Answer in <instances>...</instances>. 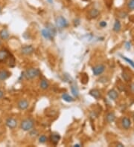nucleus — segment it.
I'll use <instances>...</instances> for the list:
<instances>
[{
  "label": "nucleus",
  "mask_w": 134,
  "mask_h": 147,
  "mask_svg": "<svg viewBox=\"0 0 134 147\" xmlns=\"http://www.w3.org/2000/svg\"><path fill=\"white\" fill-rule=\"evenodd\" d=\"M71 92L72 94V95L75 97H78L79 96V91L78 88L76 85H72L71 86Z\"/></svg>",
  "instance_id": "19"
},
{
  "label": "nucleus",
  "mask_w": 134,
  "mask_h": 147,
  "mask_svg": "<svg viewBox=\"0 0 134 147\" xmlns=\"http://www.w3.org/2000/svg\"><path fill=\"white\" fill-rule=\"evenodd\" d=\"M40 88L43 89V90H46V89H48L49 87V82L47 81L46 80L43 79V80L40 81Z\"/></svg>",
  "instance_id": "18"
},
{
  "label": "nucleus",
  "mask_w": 134,
  "mask_h": 147,
  "mask_svg": "<svg viewBox=\"0 0 134 147\" xmlns=\"http://www.w3.org/2000/svg\"><path fill=\"white\" fill-rule=\"evenodd\" d=\"M11 74L6 70H0V81H4L10 77Z\"/></svg>",
  "instance_id": "12"
},
{
  "label": "nucleus",
  "mask_w": 134,
  "mask_h": 147,
  "mask_svg": "<svg viewBox=\"0 0 134 147\" xmlns=\"http://www.w3.org/2000/svg\"><path fill=\"white\" fill-rule=\"evenodd\" d=\"M133 120H134V114H133Z\"/></svg>",
  "instance_id": "33"
},
{
  "label": "nucleus",
  "mask_w": 134,
  "mask_h": 147,
  "mask_svg": "<svg viewBox=\"0 0 134 147\" xmlns=\"http://www.w3.org/2000/svg\"><path fill=\"white\" fill-rule=\"evenodd\" d=\"M28 106H29V103L27 100L25 99L20 100L17 103V107L20 110H25L28 108Z\"/></svg>",
  "instance_id": "8"
},
{
  "label": "nucleus",
  "mask_w": 134,
  "mask_h": 147,
  "mask_svg": "<svg viewBox=\"0 0 134 147\" xmlns=\"http://www.w3.org/2000/svg\"><path fill=\"white\" fill-rule=\"evenodd\" d=\"M60 140V135L59 134H51L50 136V140L51 142L54 144L57 145L58 143V142Z\"/></svg>",
  "instance_id": "11"
},
{
  "label": "nucleus",
  "mask_w": 134,
  "mask_h": 147,
  "mask_svg": "<svg viewBox=\"0 0 134 147\" xmlns=\"http://www.w3.org/2000/svg\"><path fill=\"white\" fill-rule=\"evenodd\" d=\"M40 75V71L39 68H31L28 69L25 73V77L27 80H33Z\"/></svg>",
  "instance_id": "2"
},
{
  "label": "nucleus",
  "mask_w": 134,
  "mask_h": 147,
  "mask_svg": "<svg viewBox=\"0 0 134 147\" xmlns=\"http://www.w3.org/2000/svg\"><path fill=\"white\" fill-rule=\"evenodd\" d=\"M34 52V48L32 45H25L22 47L21 53L24 55H31Z\"/></svg>",
  "instance_id": "6"
},
{
  "label": "nucleus",
  "mask_w": 134,
  "mask_h": 147,
  "mask_svg": "<svg viewBox=\"0 0 134 147\" xmlns=\"http://www.w3.org/2000/svg\"><path fill=\"white\" fill-rule=\"evenodd\" d=\"M130 89H131V91L134 92V83H132L131 84V85H130Z\"/></svg>",
  "instance_id": "28"
},
{
  "label": "nucleus",
  "mask_w": 134,
  "mask_h": 147,
  "mask_svg": "<svg viewBox=\"0 0 134 147\" xmlns=\"http://www.w3.org/2000/svg\"><path fill=\"white\" fill-rule=\"evenodd\" d=\"M55 23H56L57 28L59 29L66 28L69 26V22H68L67 19L63 16H57L55 19Z\"/></svg>",
  "instance_id": "3"
},
{
  "label": "nucleus",
  "mask_w": 134,
  "mask_h": 147,
  "mask_svg": "<svg viewBox=\"0 0 134 147\" xmlns=\"http://www.w3.org/2000/svg\"><path fill=\"white\" fill-rule=\"evenodd\" d=\"M0 11H1V8H0Z\"/></svg>",
  "instance_id": "34"
},
{
  "label": "nucleus",
  "mask_w": 134,
  "mask_h": 147,
  "mask_svg": "<svg viewBox=\"0 0 134 147\" xmlns=\"http://www.w3.org/2000/svg\"><path fill=\"white\" fill-rule=\"evenodd\" d=\"M116 120V115L113 112H110L106 115V120L107 123H113Z\"/></svg>",
  "instance_id": "17"
},
{
  "label": "nucleus",
  "mask_w": 134,
  "mask_h": 147,
  "mask_svg": "<svg viewBox=\"0 0 134 147\" xmlns=\"http://www.w3.org/2000/svg\"><path fill=\"white\" fill-rule=\"evenodd\" d=\"M10 57V53L7 49H0V63L6 62Z\"/></svg>",
  "instance_id": "4"
},
{
  "label": "nucleus",
  "mask_w": 134,
  "mask_h": 147,
  "mask_svg": "<svg viewBox=\"0 0 134 147\" xmlns=\"http://www.w3.org/2000/svg\"><path fill=\"white\" fill-rule=\"evenodd\" d=\"M104 70H105V66L104 65H102V64H100V65L95 66L92 68V72H93L94 75L99 76L100 74H102V73L104 71Z\"/></svg>",
  "instance_id": "7"
},
{
  "label": "nucleus",
  "mask_w": 134,
  "mask_h": 147,
  "mask_svg": "<svg viewBox=\"0 0 134 147\" xmlns=\"http://www.w3.org/2000/svg\"><path fill=\"white\" fill-rule=\"evenodd\" d=\"M34 126V121L31 118H27L23 120L20 124V128L25 131H29L32 130Z\"/></svg>",
  "instance_id": "1"
},
{
  "label": "nucleus",
  "mask_w": 134,
  "mask_h": 147,
  "mask_svg": "<svg viewBox=\"0 0 134 147\" xmlns=\"http://www.w3.org/2000/svg\"><path fill=\"white\" fill-rule=\"evenodd\" d=\"M38 140H39V143H40L43 144V143H45L47 141V137H46V136H45V135L43 134V135H40V136L39 137Z\"/></svg>",
  "instance_id": "23"
},
{
  "label": "nucleus",
  "mask_w": 134,
  "mask_h": 147,
  "mask_svg": "<svg viewBox=\"0 0 134 147\" xmlns=\"http://www.w3.org/2000/svg\"><path fill=\"white\" fill-rule=\"evenodd\" d=\"M107 22H105V21H101L100 22V24H99V25H100L101 28H105L106 26H107Z\"/></svg>",
  "instance_id": "26"
},
{
  "label": "nucleus",
  "mask_w": 134,
  "mask_h": 147,
  "mask_svg": "<svg viewBox=\"0 0 134 147\" xmlns=\"http://www.w3.org/2000/svg\"><path fill=\"white\" fill-rule=\"evenodd\" d=\"M121 57L125 60V61H127L130 65H131L133 68H134V62L133 60H130L129 58H127V57H124V56H121Z\"/></svg>",
  "instance_id": "24"
},
{
  "label": "nucleus",
  "mask_w": 134,
  "mask_h": 147,
  "mask_svg": "<svg viewBox=\"0 0 134 147\" xmlns=\"http://www.w3.org/2000/svg\"><path fill=\"white\" fill-rule=\"evenodd\" d=\"M121 28V22H120V21H119V20L116 19V22H115V23H114V25H113V31H114L115 32L118 33L120 31Z\"/></svg>",
  "instance_id": "20"
},
{
  "label": "nucleus",
  "mask_w": 134,
  "mask_h": 147,
  "mask_svg": "<svg viewBox=\"0 0 134 147\" xmlns=\"http://www.w3.org/2000/svg\"><path fill=\"white\" fill-rule=\"evenodd\" d=\"M46 28L49 30V31L51 33V35H52L53 36L56 34V28L54 27L53 25H51V24H48Z\"/></svg>",
  "instance_id": "22"
},
{
  "label": "nucleus",
  "mask_w": 134,
  "mask_h": 147,
  "mask_svg": "<svg viewBox=\"0 0 134 147\" xmlns=\"http://www.w3.org/2000/svg\"><path fill=\"white\" fill-rule=\"evenodd\" d=\"M62 99L63 100H65V101H66V102H72V101H74V98L72 97H71L69 94H66V93H65V94H63V95H62Z\"/></svg>",
  "instance_id": "21"
},
{
  "label": "nucleus",
  "mask_w": 134,
  "mask_h": 147,
  "mask_svg": "<svg viewBox=\"0 0 134 147\" xmlns=\"http://www.w3.org/2000/svg\"><path fill=\"white\" fill-rule=\"evenodd\" d=\"M127 7L130 10H134V0H129L127 3Z\"/></svg>",
  "instance_id": "25"
},
{
  "label": "nucleus",
  "mask_w": 134,
  "mask_h": 147,
  "mask_svg": "<svg viewBox=\"0 0 134 147\" xmlns=\"http://www.w3.org/2000/svg\"><path fill=\"white\" fill-rule=\"evenodd\" d=\"M5 124L9 129H14L17 126V120L13 117H8L5 121Z\"/></svg>",
  "instance_id": "5"
},
{
  "label": "nucleus",
  "mask_w": 134,
  "mask_h": 147,
  "mask_svg": "<svg viewBox=\"0 0 134 147\" xmlns=\"http://www.w3.org/2000/svg\"><path fill=\"white\" fill-rule=\"evenodd\" d=\"M100 14V11L96 8H92L89 11V17L92 19L97 18Z\"/></svg>",
  "instance_id": "13"
},
{
  "label": "nucleus",
  "mask_w": 134,
  "mask_h": 147,
  "mask_svg": "<svg viewBox=\"0 0 134 147\" xmlns=\"http://www.w3.org/2000/svg\"><path fill=\"white\" fill-rule=\"evenodd\" d=\"M125 48L127 49V50H130V48H131V45H130V43L129 42H126V44H125Z\"/></svg>",
  "instance_id": "27"
},
{
  "label": "nucleus",
  "mask_w": 134,
  "mask_h": 147,
  "mask_svg": "<svg viewBox=\"0 0 134 147\" xmlns=\"http://www.w3.org/2000/svg\"><path fill=\"white\" fill-rule=\"evenodd\" d=\"M9 32L7 29H2L0 31V38L3 40H7L9 38Z\"/></svg>",
  "instance_id": "15"
},
{
  "label": "nucleus",
  "mask_w": 134,
  "mask_h": 147,
  "mask_svg": "<svg viewBox=\"0 0 134 147\" xmlns=\"http://www.w3.org/2000/svg\"><path fill=\"white\" fill-rule=\"evenodd\" d=\"M107 95H108V97H110V99L113 100H116L118 98V92L116 90H114V89H112V90L109 91L108 93H107Z\"/></svg>",
  "instance_id": "16"
},
{
  "label": "nucleus",
  "mask_w": 134,
  "mask_h": 147,
  "mask_svg": "<svg viewBox=\"0 0 134 147\" xmlns=\"http://www.w3.org/2000/svg\"><path fill=\"white\" fill-rule=\"evenodd\" d=\"M89 94H90L92 97H94L95 99H96V100L100 99V97H101L100 91L98 90V89H92V90H91V91H89Z\"/></svg>",
  "instance_id": "14"
},
{
  "label": "nucleus",
  "mask_w": 134,
  "mask_h": 147,
  "mask_svg": "<svg viewBox=\"0 0 134 147\" xmlns=\"http://www.w3.org/2000/svg\"><path fill=\"white\" fill-rule=\"evenodd\" d=\"M1 45H2V42L0 41V46H1Z\"/></svg>",
  "instance_id": "32"
},
{
  "label": "nucleus",
  "mask_w": 134,
  "mask_h": 147,
  "mask_svg": "<svg viewBox=\"0 0 134 147\" xmlns=\"http://www.w3.org/2000/svg\"><path fill=\"white\" fill-rule=\"evenodd\" d=\"M3 96H4V93H3L2 91L0 90V99H2V98L3 97Z\"/></svg>",
  "instance_id": "29"
},
{
  "label": "nucleus",
  "mask_w": 134,
  "mask_h": 147,
  "mask_svg": "<svg viewBox=\"0 0 134 147\" xmlns=\"http://www.w3.org/2000/svg\"><path fill=\"white\" fill-rule=\"evenodd\" d=\"M121 125L124 129L127 130L131 126V120L128 117H124L121 120Z\"/></svg>",
  "instance_id": "9"
},
{
  "label": "nucleus",
  "mask_w": 134,
  "mask_h": 147,
  "mask_svg": "<svg viewBox=\"0 0 134 147\" xmlns=\"http://www.w3.org/2000/svg\"><path fill=\"white\" fill-rule=\"evenodd\" d=\"M74 146L75 147H79V146H81V144H75V145H74Z\"/></svg>",
  "instance_id": "30"
},
{
  "label": "nucleus",
  "mask_w": 134,
  "mask_h": 147,
  "mask_svg": "<svg viewBox=\"0 0 134 147\" xmlns=\"http://www.w3.org/2000/svg\"><path fill=\"white\" fill-rule=\"evenodd\" d=\"M47 1H48V2H49V3H50V4H52V3H53V1H54V0H47Z\"/></svg>",
  "instance_id": "31"
},
{
  "label": "nucleus",
  "mask_w": 134,
  "mask_h": 147,
  "mask_svg": "<svg viewBox=\"0 0 134 147\" xmlns=\"http://www.w3.org/2000/svg\"><path fill=\"white\" fill-rule=\"evenodd\" d=\"M41 34L43 36V38L46 39H47V40H52L53 39V37L54 36L51 35V33L49 31V30L47 28L43 29L41 31Z\"/></svg>",
  "instance_id": "10"
}]
</instances>
